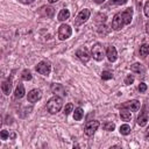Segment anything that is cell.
Here are the masks:
<instances>
[{
    "mask_svg": "<svg viewBox=\"0 0 149 149\" xmlns=\"http://www.w3.org/2000/svg\"><path fill=\"white\" fill-rule=\"evenodd\" d=\"M132 19H133V8L128 7L125 10L119 12V13H116L113 16V20H112V24L111 26H112V28L114 30H120L125 26L129 24L132 22Z\"/></svg>",
    "mask_w": 149,
    "mask_h": 149,
    "instance_id": "obj_1",
    "label": "cell"
},
{
    "mask_svg": "<svg viewBox=\"0 0 149 149\" xmlns=\"http://www.w3.org/2000/svg\"><path fill=\"white\" fill-rule=\"evenodd\" d=\"M62 106H63V99H62V97H58L57 94L54 95V97H51L48 100V102H47V109L51 114L58 113L61 111Z\"/></svg>",
    "mask_w": 149,
    "mask_h": 149,
    "instance_id": "obj_2",
    "label": "cell"
},
{
    "mask_svg": "<svg viewBox=\"0 0 149 149\" xmlns=\"http://www.w3.org/2000/svg\"><path fill=\"white\" fill-rule=\"evenodd\" d=\"M91 55L95 61H102L104 56H105V51H104V47L100 43H94L92 49H91Z\"/></svg>",
    "mask_w": 149,
    "mask_h": 149,
    "instance_id": "obj_3",
    "label": "cell"
},
{
    "mask_svg": "<svg viewBox=\"0 0 149 149\" xmlns=\"http://www.w3.org/2000/svg\"><path fill=\"white\" fill-rule=\"evenodd\" d=\"M72 34V28L69 24H61V27L58 28V38L61 41L68 40Z\"/></svg>",
    "mask_w": 149,
    "mask_h": 149,
    "instance_id": "obj_4",
    "label": "cell"
},
{
    "mask_svg": "<svg viewBox=\"0 0 149 149\" xmlns=\"http://www.w3.org/2000/svg\"><path fill=\"white\" fill-rule=\"evenodd\" d=\"M35 70H36L38 73L43 74V76H49V74H50V71H51V65H50L49 62L42 61V62H40V63L35 66Z\"/></svg>",
    "mask_w": 149,
    "mask_h": 149,
    "instance_id": "obj_5",
    "label": "cell"
},
{
    "mask_svg": "<svg viewBox=\"0 0 149 149\" xmlns=\"http://www.w3.org/2000/svg\"><path fill=\"white\" fill-rule=\"evenodd\" d=\"M90 15H91V12H90V9H87V8H84L83 10H80V12L78 13V15H77V17H76V21H74V24L78 27V26H80V24L85 23V22L88 20Z\"/></svg>",
    "mask_w": 149,
    "mask_h": 149,
    "instance_id": "obj_6",
    "label": "cell"
},
{
    "mask_svg": "<svg viewBox=\"0 0 149 149\" xmlns=\"http://www.w3.org/2000/svg\"><path fill=\"white\" fill-rule=\"evenodd\" d=\"M99 126H100V123H99V121H97V120H91V121H88V122L86 123V126H85V130H84L85 135L92 136V135L97 132V129L99 128Z\"/></svg>",
    "mask_w": 149,
    "mask_h": 149,
    "instance_id": "obj_7",
    "label": "cell"
},
{
    "mask_svg": "<svg viewBox=\"0 0 149 149\" xmlns=\"http://www.w3.org/2000/svg\"><path fill=\"white\" fill-rule=\"evenodd\" d=\"M41 97H42V92H41V90H38V88H34V90H31V91L28 92V97H27V99H28L29 102H33V104H34V102H36L37 100H40Z\"/></svg>",
    "mask_w": 149,
    "mask_h": 149,
    "instance_id": "obj_8",
    "label": "cell"
},
{
    "mask_svg": "<svg viewBox=\"0 0 149 149\" xmlns=\"http://www.w3.org/2000/svg\"><path fill=\"white\" fill-rule=\"evenodd\" d=\"M106 56H107V59L109 62H112V63L115 62L116 58H118V52H116L115 47H113V45L107 47V49H106Z\"/></svg>",
    "mask_w": 149,
    "mask_h": 149,
    "instance_id": "obj_9",
    "label": "cell"
},
{
    "mask_svg": "<svg viewBox=\"0 0 149 149\" xmlns=\"http://www.w3.org/2000/svg\"><path fill=\"white\" fill-rule=\"evenodd\" d=\"M148 120H149V111L144 109V111L141 112L140 115L137 116V125H139L140 127H144V126L147 125Z\"/></svg>",
    "mask_w": 149,
    "mask_h": 149,
    "instance_id": "obj_10",
    "label": "cell"
},
{
    "mask_svg": "<svg viewBox=\"0 0 149 149\" xmlns=\"http://www.w3.org/2000/svg\"><path fill=\"white\" fill-rule=\"evenodd\" d=\"M76 56H77L83 63H87V62L90 61V58H91V56H90V54L87 52L86 49H78V50L76 51Z\"/></svg>",
    "mask_w": 149,
    "mask_h": 149,
    "instance_id": "obj_11",
    "label": "cell"
},
{
    "mask_svg": "<svg viewBox=\"0 0 149 149\" xmlns=\"http://www.w3.org/2000/svg\"><path fill=\"white\" fill-rule=\"evenodd\" d=\"M121 107H127V108H129L130 111L136 112V111H139V109H140V101H139V100H136V99H134V100L127 101V102H126V104H123Z\"/></svg>",
    "mask_w": 149,
    "mask_h": 149,
    "instance_id": "obj_12",
    "label": "cell"
},
{
    "mask_svg": "<svg viewBox=\"0 0 149 149\" xmlns=\"http://www.w3.org/2000/svg\"><path fill=\"white\" fill-rule=\"evenodd\" d=\"M1 90H2V92H3L6 95H9V93L12 92V79H10V78L2 81V84H1Z\"/></svg>",
    "mask_w": 149,
    "mask_h": 149,
    "instance_id": "obj_13",
    "label": "cell"
},
{
    "mask_svg": "<svg viewBox=\"0 0 149 149\" xmlns=\"http://www.w3.org/2000/svg\"><path fill=\"white\" fill-rule=\"evenodd\" d=\"M130 70H132L133 72L140 73V74H142V76L146 73V69H144V66H143L141 63H134V64L130 66Z\"/></svg>",
    "mask_w": 149,
    "mask_h": 149,
    "instance_id": "obj_14",
    "label": "cell"
},
{
    "mask_svg": "<svg viewBox=\"0 0 149 149\" xmlns=\"http://www.w3.org/2000/svg\"><path fill=\"white\" fill-rule=\"evenodd\" d=\"M24 93H26V91H24V86H23L21 83H19L17 86H16V88H15V92H14L15 98H16V99H21V98L24 95Z\"/></svg>",
    "mask_w": 149,
    "mask_h": 149,
    "instance_id": "obj_15",
    "label": "cell"
},
{
    "mask_svg": "<svg viewBox=\"0 0 149 149\" xmlns=\"http://www.w3.org/2000/svg\"><path fill=\"white\" fill-rule=\"evenodd\" d=\"M69 17H70V12H69V9H66V8L61 9L59 13H58V15H57L58 21H65V20H68Z\"/></svg>",
    "mask_w": 149,
    "mask_h": 149,
    "instance_id": "obj_16",
    "label": "cell"
},
{
    "mask_svg": "<svg viewBox=\"0 0 149 149\" xmlns=\"http://www.w3.org/2000/svg\"><path fill=\"white\" fill-rule=\"evenodd\" d=\"M51 91H52L55 94H58V93H61V94H63V95L66 94V93H65V88H64L61 84H54V85L51 86Z\"/></svg>",
    "mask_w": 149,
    "mask_h": 149,
    "instance_id": "obj_17",
    "label": "cell"
},
{
    "mask_svg": "<svg viewBox=\"0 0 149 149\" xmlns=\"http://www.w3.org/2000/svg\"><path fill=\"white\" fill-rule=\"evenodd\" d=\"M83 116H84V111H83V108H81V107H77V108L74 109V113H73V119H74L76 121H80V120L83 119Z\"/></svg>",
    "mask_w": 149,
    "mask_h": 149,
    "instance_id": "obj_18",
    "label": "cell"
},
{
    "mask_svg": "<svg viewBox=\"0 0 149 149\" xmlns=\"http://www.w3.org/2000/svg\"><path fill=\"white\" fill-rule=\"evenodd\" d=\"M120 118L123 120V121H129L132 119V114L128 109H121L120 111Z\"/></svg>",
    "mask_w": 149,
    "mask_h": 149,
    "instance_id": "obj_19",
    "label": "cell"
},
{
    "mask_svg": "<svg viewBox=\"0 0 149 149\" xmlns=\"http://www.w3.org/2000/svg\"><path fill=\"white\" fill-rule=\"evenodd\" d=\"M140 55L142 57H147L149 55V44L148 43H143L140 47Z\"/></svg>",
    "mask_w": 149,
    "mask_h": 149,
    "instance_id": "obj_20",
    "label": "cell"
},
{
    "mask_svg": "<svg viewBox=\"0 0 149 149\" xmlns=\"http://www.w3.org/2000/svg\"><path fill=\"white\" fill-rule=\"evenodd\" d=\"M130 126L129 125H127V123H123V125H121L120 126V133L122 134V135H129L130 134Z\"/></svg>",
    "mask_w": 149,
    "mask_h": 149,
    "instance_id": "obj_21",
    "label": "cell"
},
{
    "mask_svg": "<svg viewBox=\"0 0 149 149\" xmlns=\"http://www.w3.org/2000/svg\"><path fill=\"white\" fill-rule=\"evenodd\" d=\"M21 78H22L23 80H30V79L33 78V76H31L30 71L26 69V70H23V71H22V73H21Z\"/></svg>",
    "mask_w": 149,
    "mask_h": 149,
    "instance_id": "obj_22",
    "label": "cell"
},
{
    "mask_svg": "<svg viewBox=\"0 0 149 149\" xmlns=\"http://www.w3.org/2000/svg\"><path fill=\"white\" fill-rule=\"evenodd\" d=\"M102 128L105 129V130H107V132H112V130H114L115 129V125L113 123V122H105L104 125H102Z\"/></svg>",
    "mask_w": 149,
    "mask_h": 149,
    "instance_id": "obj_23",
    "label": "cell"
},
{
    "mask_svg": "<svg viewBox=\"0 0 149 149\" xmlns=\"http://www.w3.org/2000/svg\"><path fill=\"white\" fill-rule=\"evenodd\" d=\"M112 78H113V74H112L111 71L105 70V71L101 72V79H104V80H109V79H112Z\"/></svg>",
    "mask_w": 149,
    "mask_h": 149,
    "instance_id": "obj_24",
    "label": "cell"
},
{
    "mask_svg": "<svg viewBox=\"0 0 149 149\" xmlns=\"http://www.w3.org/2000/svg\"><path fill=\"white\" fill-rule=\"evenodd\" d=\"M72 109H73V105L71 104V102H69V104H66L65 105V107H64V111H63V113L65 114V115H69L71 112H72Z\"/></svg>",
    "mask_w": 149,
    "mask_h": 149,
    "instance_id": "obj_25",
    "label": "cell"
},
{
    "mask_svg": "<svg viewBox=\"0 0 149 149\" xmlns=\"http://www.w3.org/2000/svg\"><path fill=\"white\" fill-rule=\"evenodd\" d=\"M134 83V76L133 74H128L126 78H125V84L126 85H132Z\"/></svg>",
    "mask_w": 149,
    "mask_h": 149,
    "instance_id": "obj_26",
    "label": "cell"
},
{
    "mask_svg": "<svg viewBox=\"0 0 149 149\" xmlns=\"http://www.w3.org/2000/svg\"><path fill=\"white\" fill-rule=\"evenodd\" d=\"M128 0H111L109 1V5H118V6H121V5H125Z\"/></svg>",
    "mask_w": 149,
    "mask_h": 149,
    "instance_id": "obj_27",
    "label": "cell"
},
{
    "mask_svg": "<svg viewBox=\"0 0 149 149\" xmlns=\"http://www.w3.org/2000/svg\"><path fill=\"white\" fill-rule=\"evenodd\" d=\"M43 9H44V14L47 16H51L54 14V8H51V7H43Z\"/></svg>",
    "mask_w": 149,
    "mask_h": 149,
    "instance_id": "obj_28",
    "label": "cell"
},
{
    "mask_svg": "<svg viewBox=\"0 0 149 149\" xmlns=\"http://www.w3.org/2000/svg\"><path fill=\"white\" fill-rule=\"evenodd\" d=\"M8 136H9V133H8V130H6V129H2L1 130V133H0V137H1V140H7L8 139Z\"/></svg>",
    "mask_w": 149,
    "mask_h": 149,
    "instance_id": "obj_29",
    "label": "cell"
},
{
    "mask_svg": "<svg viewBox=\"0 0 149 149\" xmlns=\"http://www.w3.org/2000/svg\"><path fill=\"white\" fill-rule=\"evenodd\" d=\"M143 12H144V15L147 17H149V0L144 3V7H143Z\"/></svg>",
    "mask_w": 149,
    "mask_h": 149,
    "instance_id": "obj_30",
    "label": "cell"
},
{
    "mask_svg": "<svg viewBox=\"0 0 149 149\" xmlns=\"http://www.w3.org/2000/svg\"><path fill=\"white\" fill-rule=\"evenodd\" d=\"M139 91H140L141 93L146 92V91H147V84H146V83H140V85H139Z\"/></svg>",
    "mask_w": 149,
    "mask_h": 149,
    "instance_id": "obj_31",
    "label": "cell"
},
{
    "mask_svg": "<svg viewBox=\"0 0 149 149\" xmlns=\"http://www.w3.org/2000/svg\"><path fill=\"white\" fill-rule=\"evenodd\" d=\"M20 2H22V3H24V5H29V3H33L35 0H19Z\"/></svg>",
    "mask_w": 149,
    "mask_h": 149,
    "instance_id": "obj_32",
    "label": "cell"
},
{
    "mask_svg": "<svg viewBox=\"0 0 149 149\" xmlns=\"http://www.w3.org/2000/svg\"><path fill=\"white\" fill-rule=\"evenodd\" d=\"M144 139H146L147 141H149V128L146 130V134H144Z\"/></svg>",
    "mask_w": 149,
    "mask_h": 149,
    "instance_id": "obj_33",
    "label": "cell"
},
{
    "mask_svg": "<svg viewBox=\"0 0 149 149\" xmlns=\"http://www.w3.org/2000/svg\"><path fill=\"white\" fill-rule=\"evenodd\" d=\"M146 31H147V33L149 34V21H148V22L146 23Z\"/></svg>",
    "mask_w": 149,
    "mask_h": 149,
    "instance_id": "obj_34",
    "label": "cell"
},
{
    "mask_svg": "<svg viewBox=\"0 0 149 149\" xmlns=\"http://www.w3.org/2000/svg\"><path fill=\"white\" fill-rule=\"evenodd\" d=\"M93 1H94L95 3H102V2L105 1V0H93Z\"/></svg>",
    "mask_w": 149,
    "mask_h": 149,
    "instance_id": "obj_35",
    "label": "cell"
},
{
    "mask_svg": "<svg viewBox=\"0 0 149 149\" xmlns=\"http://www.w3.org/2000/svg\"><path fill=\"white\" fill-rule=\"evenodd\" d=\"M48 1H49V2H50V3H54V2H57V1H58V0H48Z\"/></svg>",
    "mask_w": 149,
    "mask_h": 149,
    "instance_id": "obj_36",
    "label": "cell"
}]
</instances>
